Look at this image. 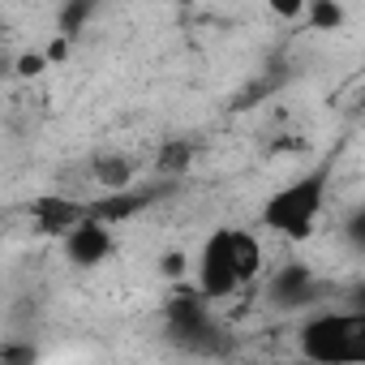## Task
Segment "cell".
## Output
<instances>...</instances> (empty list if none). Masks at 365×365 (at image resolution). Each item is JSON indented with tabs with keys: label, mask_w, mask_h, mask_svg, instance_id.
Masks as SVG:
<instances>
[{
	"label": "cell",
	"mask_w": 365,
	"mask_h": 365,
	"mask_svg": "<svg viewBox=\"0 0 365 365\" xmlns=\"http://www.w3.org/2000/svg\"><path fill=\"white\" fill-rule=\"evenodd\" d=\"M0 245H5V232H0Z\"/></svg>",
	"instance_id": "obj_14"
},
{
	"label": "cell",
	"mask_w": 365,
	"mask_h": 365,
	"mask_svg": "<svg viewBox=\"0 0 365 365\" xmlns=\"http://www.w3.org/2000/svg\"><path fill=\"white\" fill-rule=\"evenodd\" d=\"M301 361L365 365V309H318L297 327Z\"/></svg>",
	"instance_id": "obj_3"
},
{
	"label": "cell",
	"mask_w": 365,
	"mask_h": 365,
	"mask_svg": "<svg viewBox=\"0 0 365 365\" xmlns=\"http://www.w3.org/2000/svg\"><path fill=\"white\" fill-rule=\"evenodd\" d=\"M194 275L202 301H228L262 275V241L250 228H215L198 250Z\"/></svg>",
	"instance_id": "obj_1"
},
{
	"label": "cell",
	"mask_w": 365,
	"mask_h": 365,
	"mask_svg": "<svg viewBox=\"0 0 365 365\" xmlns=\"http://www.w3.org/2000/svg\"><path fill=\"white\" fill-rule=\"evenodd\" d=\"M327 194H331V163H318V168L292 176L288 185H279L262 202V211H258L262 232H271L279 241H309L327 211Z\"/></svg>",
	"instance_id": "obj_2"
},
{
	"label": "cell",
	"mask_w": 365,
	"mask_h": 365,
	"mask_svg": "<svg viewBox=\"0 0 365 365\" xmlns=\"http://www.w3.org/2000/svg\"><path fill=\"white\" fill-rule=\"evenodd\" d=\"M95 176H99V185H103V190L125 194V190L133 185V163L120 159V155H112V159H99V163H95Z\"/></svg>",
	"instance_id": "obj_8"
},
{
	"label": "cell",
	"mask_w": 365,
	"mask_h": 365,
	"mask_svg": "<svg viewBox=\"0 0 365 365\" xmlns=\"http://www.w3.org/2000/svg\"><path fill=\"white\" fill-rule=\"evenodd\" d=\"M163 322L180 348H194V352H220L224 348V327L202 297H172L163 309Z\"/></svg>",
	"instance_id": "obj_4"
},
{
	"label": "cell",
	"mask_w": 365,
	"mask_h": 365,
	"mask_svg": "<svg viewBox=\"0 0 365 365\" xmlns=\"http://www.w3.org/2000/svg\"><path fill=\"white\" fill-rule=\"evenodd\" d=\"M301 18L314 26V31H335L344 22V5H335V0H314V5L301 9Z\"/></svg>",
	"instance_id": "obj_9"
},
{
	"label": "cell",
	"mask_w": 365,
	"mask_h": 365,
	"mask_svg": "<svg viewBox=\"0 0 365 365\" xmlns=\"http://www.w3.org/2000/svg\"><path fill=\"white\" fill-rule=\"evenodd\" d=\"M43 69H48V61H43L39 52H31V56L18 61V73H22V78H35V73H43Z\"/></svg>",
	"instance_id": "obj_11"
},
{
	"label": "cell",
	"mask_w": 365,
	"mask_h": 365,
	"mask_svg": "<svg viewBox=\"0 0 365 365\" xmlns=\"http://www.w3.org/2000/svg\"><path fill=\"white\" fill-rule=\"evenodd\" d=\"M275 365H309V361H301V356H297V361H275Z\"/></svg>",
	"instance_id": "obj_13"
},
{
	"label": "cell",
	"mask_w": 365,
	"mask_h": 365,
	"mask_svg": "<svg viewBox=\"0 0 365 365\" xmlns=\"http://www.w3.org/2000/svg\"><path fill=\"white\" fill-rule=\"evenodd\" d=\"M82 215H86V211H82L78 202H65V198H48V202H39V207H35L39 232H48V237H65Z\"/></svg>",
	"instance_id": "obj_7"
},
{
	"label": "cell",
	"mask_w": 365,
	"mask_h": 365,
	"mask_svg": "<svg viewBox=\"0 0 365 365\" xmlns=\"http://www.w3.org/2000/svg\"><path fill=\"white\" fill-rule=\"evenodd\" d=\"M163 271H168L172 279H180V275H185V254H168V258H163Z\"/></svg>",
	"instance_id": "obj_12"
},
{
	"label": "cell",
	"mask_w": 365,
	"mask_h": 365,
	"mask_svg": "<svg viewBox=\"0 0 365 365\" xmlns=\"http://www.w3.org/2000/svg\"><path fill=\"white\" fill-rule=\"evenodd\" d=\"M0 365H39V348L35 344H5L0 348Z\"/></svg>",
	"instance_id": "obj_10"
},
{
	"label": "cell",
	"mask_w": 365,
	"mask_h": 365,
	"mask_svg": "<svg viewBox=\"0 0 365 365\" xmlns=\"http://www.w3.org/2000/svg\"><path fill=\"white\" fill-rule=\"evenodd\" d=\"M61 245H65V258H69L73 267L95 271V267L108 262V254H112V228L99 224L95 215H82V220L61 237Z\"/></svg>",
	"instance_id": "obj_5"
},
{
	"label": "cell",
	"mask_w": 365,
	"mask_h": 365,
	"mask_svg": "<svg viewBox=\"0 0 365 365\" xmlns=\"http://www.w3.org/2000/svg\"><path fill=\"white\" fill-rule=\"evenodd\" d=\"M267 297H271L279 309H309V305L322 297V284H318V275H314L305 262H288L279 275H271Z\"/></svg>",
	"instance_id": "obj_6"
}]
</instances>
